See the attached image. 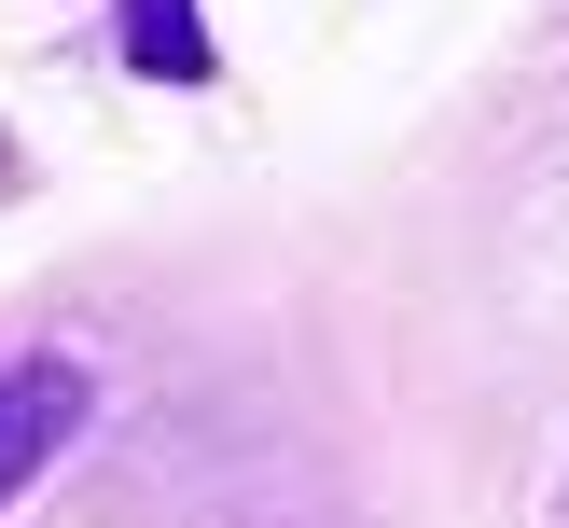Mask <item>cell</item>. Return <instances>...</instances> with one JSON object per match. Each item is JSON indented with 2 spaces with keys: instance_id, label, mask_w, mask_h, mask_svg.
Wrapping results in <instances>:
<instances>
[{
  "instance_id": "6da1fadb",
  "label": "cell",
  "mask_w": 569,
  "mask_h": 528,
  "mask_svg": "<svg viewBox=\"0 0 569 528\" xmlns=\"http://www.w3.org/2000/svg\"><path fill=\"white\" fill-rule=\"evenodd\" d=\"M83 417V376L70 361H28V376H0V500L28 487V472L56 459V431Z\"/></svg>"
},
{
  "instance_id": "7a4b0ae2",
  "label": "cell",
  "mask_w": 569,
  "mask_h": 528,
  "mask_svg": "<svg viewBox=\"0 0 569 528\" xmlns=\"http://www.w3.org/2000/svg\"><path fill=\"white\" fill-rule=\"evenodd\" d=\"M126 70H153V83H209L194 0H126Z\"/></svg>"
}]
</instances>
